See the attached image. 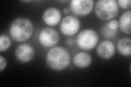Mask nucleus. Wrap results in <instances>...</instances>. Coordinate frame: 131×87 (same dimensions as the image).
I'll list each match as a JSON object with an SVG mask.
<instances>
[{"label":"nucleus","mask_w":131,"mask_h":87,"mask_svg":"<svg viewBox=\"0 0 131 87\" xmlns=\"http://www.w3.org/2000/svg\"><path fill=\"white\" fill-rule=\"evenodd\" d=\"M73 61L76 67L84 69L88 67L91 64L92 58L88 53L80 52L74 56Z\"/></svg>","instance_id":"obj_11"},{"label":"nucleus","mask_w":131,"mask_h":87,"mask_svg":"<svg viewBox=\"0 0 131 87\" xmlns=\"http://www.w3.org/2000/svg\"><path fill=\"white\" fill-rule=\"evenodd\" d=\"M80 27V20L75 16L69 15L66 16L61 21L60 29L63 35L71 36L78 32Z\"/></svg>","instance_id":"obj_5"},{"label":"nucleus","mask_w":131,"mask_h":87,"mask_svg":"<svg viewBox=\"0 0 131 87\" xmlns=\"http://www.w3.org/2000/svg\"><path fill=\"white\" fill-rule=\"evenodd\" d=\"M66 43H67V44L69 45V46H72V45L74 44L75 41L73 38H70L67 39V40H66Z\"/></svg>","instance_id":"obj_19"},{"label":"nucleus","mask_w":131,"mask_h":87,"mask_svg":"<svg viewBox=\"0 0 131 87\" xmlns=\"http://www.w3.org/2000/svg\"><path fill=\"white\" fill-rule=\"evenodd\" d=\"M95 11L100 19L109 20L115 17L118 13L117 2L115 0H100L96 2Z\"/></svg>","instance_id":"obj_3"},{"label":"nucleus","mask_w":131,"mask_h":87,"mask_svg":"<svg viewBox=\"0 0 131 87\" xmlns=\"http://www.w3.org/2000/svg\"><path fill=\"white\" fill-rule=\"evenodd\" d=\"M99 40L98 34L92 29H85L78 34L75 43L80 49L89 51L95 48Z\"/></svg>","instance_id":"obj_4"},{"label":"nucleus","mask_w":131,"mask_h":87,"mask_svg":"<svg viewBox=\"0 0 131 87\" xmlns=\"http://www.w3.org/2000/svg\"><path fill=\"white\" fill-rule=\"evenodd\" d=\"M117 49L121 55L129 56L131 54V40L128 37H124L118 40Z\"/></svg>","instance_id":"obj_13"},{"label":"nucleus","mask_w":131,"mask_h":87,"mask_svg":"<svg viewBox=\"0 0 131 87\" xmlns=\"http://www.w3.org/2000/svg\"><path fill=\"white\" fill-rule=\"evenodd\" d=\"M59 35L55 30L51 28L45 27L40 31L38 40L40 44L45 47H52L58 43Z\"/></svg>","instance_id":"obj_6"},{"label":"nucleus","mask_w":131,"mask_h":87,"mask_svg":"<svg viewBox=\"0 0 131 87\" xmlns=\"http://www.w3.org/2000/svg\"><path fill=\"white\" fill-rule=\"evenodd\" d=\"M106 24H107L108 27L110 29H111L112 30L115 31H117V29L118 28V22L116 20L113 19L110 20L108 23H106Z\"/></svg>","instance_id":"obj_16"},{"label":"nucleus","mask_w":131,"mask_h":87,"mask_svg":"<svg viewBox=\"0 0 131 87\" xmlns=\"http://www.w3.org/2000/svg\"><path fill=\"white\" fill-rule=\"evenodd\" d=\"M46 61L50 69L55 71H61L67 68L70 63L71 55L64 48L54 47L48 52Z\"/></svg>","instance_id":"obj_2"},{"label":"nucleus","mask_w":131,"mask_h":87,"mask_svg":"<svg viewBox=\"0 0 131 87\" xmlns=\"http://www.w3.org/2000/svg\"><path fill=\"white\" fill-rule=\"evenodd\" d=\"M34 24L26 18H19L12 22L9 33L12 38L16 42H24L29 39L34 33Z\"/></svg>","instance_id":"obj_1"},{"label":"nucleus","mask_w":131,"mask_h":87,"mask_svg":"<svg viewBox=\"0 0 131 87\" xmlns=\"http://www.w3.org/2000/svg\"><path fill=\"white\" fill-rule=\"evenodd\" d=\"M70 9H69V7H64L63 8V13L64 14H68L70 13Z\"/></svg>","instance_id":"obj_20"},{"label":"nucleus","mask_w":131,"mask_h":87,"mask_svg":"<svg viewBox=\"0 0 131 87\" xmlns=\"http://www.w3.org/2000/svg\"><path fill=\"white\" fill-rule=\"evenodd\" d=\"M93 6V0H72L69 3V9L74 14L85 16L91 13Z\"/></svg>","instance_id":"obj_7"},{"label":"nucleus","mask_w":131,"mask_h":87,"mask_svg":"<svg viewBox=\"0 0 131 87\" xmlns=\"http://www.w3.org/2000/svg\"><path fill=\"white\" fill-rule=\"evenodd\" d=\"M23 2H30L31 1H24Z\"/></svg>","instance_id":"obj_21"},{"label":"nucleus","mask_w":131,"mask_h":87,"mask_svg":"<svg viewBox=\"0 0 131 87\" xmlns=\"http://www.w3.org/2000/svg\"><path fill=\"white\" fill-rule=\"evenodd\" d=\"M117 33V31L112 30L111 29H110L106 23L102 26L101 28V34L104 38L110 39L113 38L116 35Z\"/></svg>","instance_id":"obj_15"},{"label":"nucleus","mask_w":131,"mask_h":87,"mask_svg":"<svg viewBox=\"0 0 131 87\" xmlns=\"http://www.w3.org/2000/svg\"><path fill=\"white\" fill-rule=\"evenodd\" d=\"M115 52V47L114 43L109 40L102 41L97 46V55L103 59L111 58L114 55Z\"/></svg>","instance_id":"obj_9"},{"label":"nucleus","mask_w":131,"mask_h":87,"mask_svg":"<svg viewBox=\"0 0 131 87\" xmlns=\"http://www.w3.org/2000/svg\"><path fill=\"white\" fill-rule=\"evenodd\" d=\"M130 17L131 11H126L121 15L118 22V27L120 28L121 31L128 35L131 34Z\"/></svg>","instance_id":"obj_12"},{"label":"nucleus","mask_w":131,"mask_h":87,"mask_svg":"<svg viewBox=\"0 0 131 87\" xmlns=\"http://www.w3.org/2000/svg\"><path fill=\"white\" fill-rule=\"evenodd\" d=\"M35 51L34 47L29 44H22L16 47L15 50L16 58L21 63H28L35 57Z\"/></svg>","instance_id":"obj_8"},{"label":"nucleus","mask_w":131,"mask_h":87,"mask_svg":"<svg viewBox=\"0 0 131 87\" xmlns=\"http://www.w3.org/2000/svg\"><path fill=\"white\" fill-rule=\"evenodd\" d=\"M12 42L9 37L6 35L0 36V51H5L10 47Z\"/></svg>","instance_id":"obj_14"},{"label":"nucleus","mask_w":131,"mask_h":87,"mask_svg":"<svg viewBox=\"0 0 131 87\" xmlns=\"http://www.w3.org/2000/svg\"><path fill=\"white\" fill-rule=\"evenodd\" d=\"M61 17L62 14L59 9L55 7H50L44 11L42 19L47 25L54 26L60 22Z\"/></svg>","instance_id":"obj_10"},{"label":"nucleus","mask_w":131,"mask_h":87,"mask_svg":"<svg viewBox=\"0 0 131 87\" xmlns=\"http://www.w3.org/2000/svg\"><path fill=\"white\" fill-rule=\"evenodd\" d=\"M7 67V61L5 58L0 56V72H2Z\"/></svg>","instance_id":"obj_18"},{"label":"nucleus","mask_w":131,"mask_h":87,"mask_svg":"<svg viewBox=\"0 0 131 87\" xmlns=\"http://www.w3.org/2000/svg\"><path fill=\"white\" fill-rule=\"evenodd\" d=\"M118 3L121 8L125 9H130L131 7V1L130 0H119Z\"/></svg>","instance_id":"obj_17"}]
</instances>
